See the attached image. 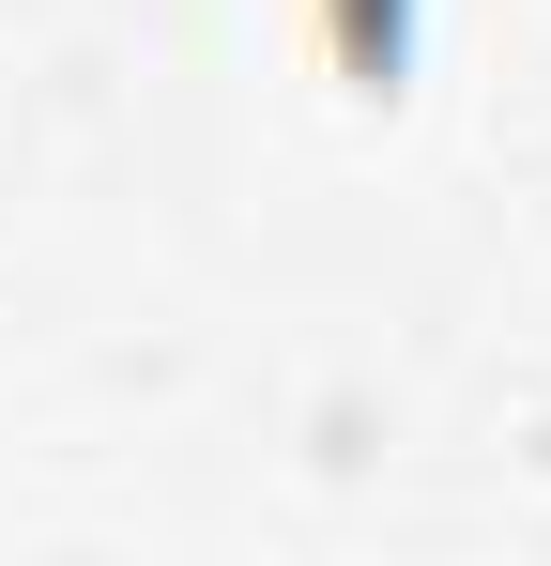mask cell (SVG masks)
Masks as SVG:
<instances>
[{"instance_id": "cell-1", "label": "cell", "mask_w": 551, "mask_h": 566, "mask_svg": "<svg viewBox=\"0 0 551 566\" xmlns=\"http://www.w3.org/2000/svg\"><path fill=\"white\" fill-rule=\"evenodd\" d=\"M414 15L429 0H306V31H322V77L353 107H383L398 77H414Z\"/></svg>"}]
</instances>
